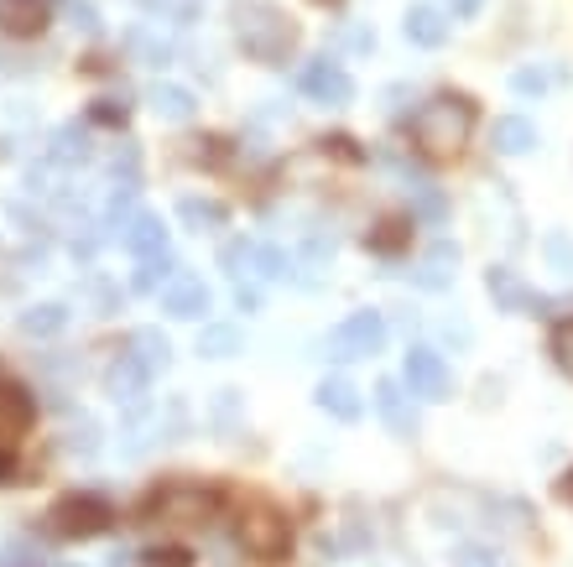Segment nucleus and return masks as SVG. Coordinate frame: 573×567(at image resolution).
<instances>
[{
  "label": "nucleus",
  "mask_w": 573,
  "mask_h": 567,
  "mask_svg": "<svg viewBox=\"0 0 573 567\" xmlns=\"http://www.w3.org/2000/svg\"><path fill=\"white\" fill-rule=\"evenodd\" d=\"M381 344H386L381 312H350V318H344V323L324 338V355L339 359V365H350V359L381 355Z\"/></svg>",
  "instance_id": "nucleus-6"
},
{
  "label": "nucleus",
  "mask_w": 573,
  "mask_h": 567,
  "mask_svg": "<svg viewBox=\"0 0 573 567\" xmlns=\"http://www.w3.org/2000/svg\"><path fill=\"white\" fill-rule=\"evenodd\" d=\"M552 359H558V370L573 380V318L552 329Z\"/></svg>",
  "instance_id": "nucleus-34"
},
{
  "label": "nucleus",
  "mask_w": 573,
  "mask_h": 567,
  "mask_svg": "<svg viewBox=\"0 0 573 567\" xmlns=\"http://www.w3.org/2000/svg\"><path fill=\"white\" fill-rule=\"evenodd\" d=\"M5 479H11V458L0 453V484H5Z\"/></svg>",
  "instance_id": "nucleus-45"
},
{
  "label": "nucleus",
  "mask_w": 573,
  "mask_h": 567,
  "mask_svg": "<svg viewBox=\"0 0 573 567\" xmlns=\"http://www.w3.org/2000/svg\"><path fill=\"white\" fill-rule=\"evenodd\" d=\"M548 256H552V266L563 271V276H573V245L563 235H548Z\"/></svg>",
  "instance_id": "nucleus-39"
},
{
  "label": "nucleus",
  "mask_w": 573,
  "mask_h": 567,
  "mask_svg": "<svg viewBox=\"0 0 573 567\" xmlns=\"http://www.w3.org/2000/svg\"><path fill=\"white\" fill-rule=\"evenodd\" d=\"M402 32H406V42H412V48H443V42H449V22H443V11H438V5H412V11H406V22H402Z\"/></svg>",
  "instance_id": "nucleus-17"
},
{
  "label": "nucleus",
  "mask_w": 573,
  "mask_h": 567,
  "mask_svg": "<svg viewBox=\"0 0 573 567\" xmlns=\"http://www.w3.org/2000/svg\"><path fill=\"white\" fill-rule=\"evenodd\" d=\"M256 276H266V282H282V276H292V256H286V250H277V245H256Z\"/></svg>",
  "instance_id": "nucleus-30"
},
{
  "label": "nucleus",
  "mask_w": 573,
  "mask_h": 567,
  "mask_svg": "<svg viewBox=\"0 0 573 567\" xmlns=\"http://www.w3.org/2000/svg\"><path fill=\"white\" fill-rule=\"evenodd\" d=\"M69 453H78V458L99 453V422L95 417H78V422L69 427Z\"/></svg>",
  "instance_id": "nucleus-32"
},
{
  "label": "nucleus",
  "mask_w": 573,
  "mask_h": 567,
  "mask_svg": "<svg viewBox=\"0 0 573 567\" xmlns=\"http://www.w3.org/2000/svg\"><path fill=\"white\" fill-rule=\"evenodd\" d=\"M120 245L131 250V256H157V250H168V230H162V219L157 213H131L125 219V230H120Z\"/></svg>",
  "instance_id": "nucleus-14"
},
{
  "label": "nucleus",
  "mask_w": 573,
  "mask_h": 567,
  "mask_svg": "<svg viewBox=\"0 0 573 567\" xmlns=\"http://www.w3.org/2000/svg\"><path fill=\"white\" fill-rule=\"evenodd\" d=\"M219 510V495L204 484H168L146 500V516L168 520V526H209V516Z\"/></svg>",
  "instance_id": "nucleus-5"
},
{
  "label": "nucleus",
  "mask_w": 573,
  "mask_h": 567,
  "mask_svg": "<svg viewBox=\"0 0 573 567\" xmlns=\"http://www.w3.org/2000/svg\"><path fill=\"white\" fill-rule=\"evenodd\" d=\"M16 329H22L26 338H52V333L69 329V308H63V303H42V308H26L22 318H16Z\"/></svg>",
  "instance_id": "nucleus-21"
},
{
  "label": "nucleus",
  "mask_w": 573,
  "mask_h": 567,
  "mask_svg": "<svg viewBox=\"0 0 573 567\" xmlns=\"http://www.w3.org/2000/svg\"><path fill=\"white\" fill-rule=\"evenodd\" d=\"M370 245H376L381 256H397V250H402V245H406V224H397V219H386L381 230L370 235Z\"/></svg>",
  "instance_id": "nucleus-35"
},
{
  "label": "nucleus",
  "mask_w": 573,
  "mask_h": 567,
  "mask_svg": "<svg viewBox=\"0 0 573 567\" xmlns=\"http://www.w3.org/2000/svg\"><path fill=\"white\" fill-rule=\"evenodd\" d=\"M235 42L251 63H266L277 69L286 63V52L297 48V26L286 22L277 5H261V0H240L235 5Z\"/></svg>",
  "instance_id": "nucleus-2"
},
{
  "label": "nucleus",
  "mask_w": 573,
  "mask_h": 567,
  "mask_svg": "<svg viewBox=\"0 0 573 567\" xmlns=\"http://www.w3.org/2000/svg\"><path fill=\"white\" fill-rule=\"evenodd\" d=\"M376 417H381L397 437H412V432H417V406H412L406 380H381V385H376Z\"/></svg>",
  "instance_id": "nucleus-9"
},
{
  "label": "nucleus",
  "mask_w": 573,
  "mask_h": 567,
  "mask_svg": "<svg viewBox=\"0 0 573 567\" xmlns=\"http://www.w3.org/2000/svg\"><path fill=\"white\" fill-rule=\"evenodd\" d=\"M563 495H569V505H573V473H569V484H563Z\"/></svg>",
  "instance_id": "nucleus-46"
},
{
  "label": "nucleus",
  "mask_w": 573,
  "mask_h": 567,
  "mask_svg": "<svg viewBox=\"0 0 573 567\" xmlns=\"http://www.w3.org/2000/svg\"><path fill=\"white\" fill-rule=\"evenodd\" d=\"M146 104H151L162 120H193V110H198V99H193L183 84H151Z\"/></svg>",
  "instance_id": "nucleus-20"
},
{
  "label": "nucleus",
  "mask_w": 573,
  "mask_h": 567,
  "mask_svg": "<svg viewBox=\"0 0 573 567\" xmlns=\"http://www.w3.org/2000/svg\"><path fill=\"white\" fill-rule=\"evenodd\" d=\"M475 136V104L464 95H432L417 115H412V146L428 162H449L459 157Z\"/></svg>",
  "instance_id": "nucleus-1"
},
{
  "label": "nucleus",
  "mask_w": 573,
  "mask_h": 567,
  "mask_svg": "<svg viewBox=\"0 0 573 567\" xmlns=\"http://www.w3.org/2000/svg\"><path fill=\"white\" fill-rule=\"evenodd\" d=\"M89 297H95V308H99V312H115V286L89 282Z\"/></svg>",
  "instance_id": "nucleus-40"
},
{
  "label": "nucleus",
  "mask_w": 573,
  "mask_h": 567,
  "mask_svg": "<svg viewBox=\"0 0 573 567\" xmlns=\"http://www.w3.org/2000/svg\"><path fill=\"white\" fill-rule=\"evenodd\" d=\"M318 5H324V0H318Z\"/></svg>",
  "instance_id": "nucleus-47"
},
{
  "label": "nucleus",
  "mask_w": 573,
  "mask_h": 567,
  "mask_svg": "<svg viewBox=\"0 0 573 567\" xmlns=\"http://www.w3.org/2000/svg\"><path fill=\"white\" fill-rule=\"evenodd\" d=\"M240 329H230V323H209V329L198 333V355H209V359H235L240 355Z\"/></svg>",
  "instance_id": "nucleus-25"
},
{
  "label": "nucleus",
  "mask_w": 573,
  "mask_h": 567,
  "mask_svg": "<svg viewBox=\"0 0 573 567\" xmlns=\"http://www.w3.org/2000/svg\"><path fill=\"white\" fill-rule=\"evenodd\" d=\"M240 546L251 552V557H261V563H277L292 552V520L277 510V505H245V516H240Z\"/></svg>",
  "instance_id": "nucleus-3"
},
{
  "label": "nucleus",
  "mask_w": 573,
  "mask_h": 567,
  "mask_svg": "<svg viewBox=\"0 0 573 567\" xmlns=\"http://www.w3.org/2000/svg\"><path fill=\"white\" fill-rule=\"evenodd\" d=\"M485 292L496 297V308L501 312H526V308H537V292L511 271V266H490L485 271Z\"/></svg>",
  "instance_id": "nucleus-12"
},
{
  "label": "nucleus",
  "mask_w": 573,
  "mask_h": 567,
  "mask_svg": "<svg viewBox=\"0 0 573 567\" xmlns=\"http://www.w3.org/2000/svg\"><path fill=\"white\" fill-rule=\"evenodd\" d=\"M142 567H193V557L183 546H168V552H146Z\"/></svg>",
  "instance_id": "nucleus-37"
},
{
  "label": "nucleus",
  "mask_w": 573,
  "mask_h": 567,
  "mask_svg": "<svg viewBox=\"0 0 573 567\" xmlns=\"http://www.w3.org/2000/svg\"><path fill=\"white\" fill-rule=\"evenodd\" d=\"M552 84H558V69H522L516 78H511L516 95H548Z\"/></svg>",
  "instance_id": "nucleus-33"
},
{
  "label": "nucleus",
  "mask_w": 573,
  "mask_h": 567,
  "mask_svg": "<svg viewBox=\"0 0 573 567\" xmlns=\"http://www.w3.org/2000/svg\"><path fill=\"white\" fill-rule=\"evenodd\" d=\"M318 406H324L334 422H359V411H365L359 391H355V385H350L344 375H329L324 385H318Z\"/></svg>",
  "instance_id": "nucleus-18"
},
{
  "label": "nucleus",
  "mask_w": 573,
  "mask_h": 567,
  "mask_svg": "<svg viewBox=\"0 0 573 567\" xmlns=\"http://www.w3.org/2000/svg\"><path fill=\"white\" fill-rule=\"evenodd\" d=\"M146 16H162L172 26H193L198 22V11H204V0H142Z\"/></svg>",
  "instance_id": "nucleus-27"
},
{
  "label": "nucleus",
  "mask_w": 573,
  "mask_h": 567,
  "mask_svg": "<svg viewBox=\"0 0 573 567\" xmlns=\"http://www.w3.org/2000/svg\"><path fill=\"white\" fill-rule=\"evenodd\" d=\"M105 385H110V396H115V402H142L146 385H151V370H146V365H142L136 355H131V349H125V355H120L115 365H110Z\"/></svg>",
  "instance_id": "nucleus-15"
},
{
  "label": "nucleus",
  "mask_w": 573,
  "mask_h": 567,
  "mask_svg": "<svg viewBox=\"0 0 573 567\" xmlns=\"http://www.w3.org/2000/svg\"><path fill=\"white\" fill-rule=\"evenodd\" d=\"M125 48H131V52H142V58H146V69H168V58H172L168 42H162V37H151V32H142V26H136V32L125 37Z\"/></svg>",
  "instance_id": "nucleus-29"
},
{
  "label": "nucleus",
  "mask_w": 573,
  "mask_h": 567,
  "mask_svg": "<svg viewBox=\"0 0 573 567\" xmlns=\"http://www.w3.org/2000/svg\"><path fill=\"white\" fill-rule=\"evenodd\" d=\"M37 422V402L26 396L16 380H0V443L26 437V427Z\"/></svg>",
  "instance_id": "nucleus-11"
},
{
  "label": "nucleus",
  "mask_w": 573,
  "mask_h": 567,
  "mask_svg": "<svg viewBox=\"0 0 573 567\" xmlns=\"http://www.w3.org/2000/svg\"><path fill=\"white\" fill-rule=\"evenodd\" d=\"M110 567H142V557H125V552H115V557H110Z\"/></svg>",
  "instance_id": "nucleus-44"
},
{
  "label": "nucleus",
  "mask_w": 573,
  "mask_h": 567,
  "mask_svg": "<svg viewBox=\"0 0 573 567\" xmlns=\"http://www.w3.org/2000/svg\"><path fill=\"white\" fill-rule=\"evenodd\" d=\"M219 266L230 271V276H245V271H256V245L251 239H235V245H224V256H219Z\"/></svg>",
  "instance_id": "nucleus-31"
},
{
  "label": "nucleus",
  "mask_w": 573,
  "mask_h": 567,
  "mask_svg": "<svg viewBox=\"0 0 573 567\" xmlns=\"http://www.w3.org/2000/svg\"><path fill=\"white\" fill-rule=\"evenodd\" d=\"M125 349H131V355L142 359V365L151 370V375H157V370H168V365H172V344H168V338H162L157 329H136V333H131V344H125Z\"/></svg>",
  "instance_id": "nucleus-22"
},
{
  "label": "nucleus",
  "mask_w": 573,
  "mask_h": 567,
  "mask_svg": "<svg viewBox=\"0 0 573 567\" xmlns=\"http://www.w3.org/2000/svg\"><path fill=\"white\" fill-rule=\"evenodd\" d=\"M48 26V0H0V32L5 37H37Z\"/></svg>",
  "instance_id": "nucleus-16"
},
{
  "label": "nucleus",
  "mask_w": 573,
  "mask_h": 567,
  "mask_svg": "<svg viewBox=\"0 0 573 567\" xmlns=\"http://www.w3.org/2000/svg\"><path fill=\"white\" fill-rule=\"evenodd\" d=\"M454 567H505V557L496 546H464L454 557Z\"/></svg>",
  "instance_id": "nucleus-36"
},
{
  "label": "nucleus",
  "mask_w": 573,
  "mask_h": 567,
  "mask_svg": "<svg viewBox=\"0 0 573 567\" xmlns=\"http://www.w3.org/2000/svg\"><path fill=\"white\" fill-rule=\"evenodd\" d=\"M162 312H168V318H204V312H209V286L198 282L193 271H178V276L162 286Z\"/></svg>",
  "instance_id": "nucleus-10"
},
{
  "label": "nucleus",
  "mask_w": 573,
  "mask_h": 567,
  "mask_svg": "<svg viewBox=\"0 0 573 567\" xmlns=\"http://www.w3.org/2000/svg\"><path fill=\"white\" fill-rule=\"evenodd\" d=\"M454 276H459V245H449V239H438L412 271V282L423 292H443V286H454Z\"/></svg>",
  "instance_id": "nucleus-13"
},
{
  "label": "nucleus",
  "mask_w": 573,
  "mask_h": 567,
  "mask_svg": "<svg viewBox=\"0 0 573 567\" xmlns=\"http://www.w3.org/2000/svg\"><path fill=\"white\" fill-rule=\"evenodd\" d=\"M235 308L240 312H256V308H261V292H256V286H235Z\"/></svg>",
  "instance_id": "nucleus-42"
},
{
  "label": "nucleus",
  "mask_w": 573,
  "mask_h": 567,
  "mask_svg": "<svg viewBox=\"0 0 573 567\" xmlns=\"http://www.w3.org/2000/svg\"><path fill=\"white\" fill-rule=\"evenodd\" d=\"M178 219H183L188 230L204 235V230H224V219H230V213H224L219 198H183V204H178Z\"/></svg>",
  "instance_id": "nucleus-24"
},
{
  "label": "nucleus",
  "mask_w": 573,
  "mask_h": 567,
  "mask_svg": "<svg viewBox=\"0 0 573 567\" xmlns=\"http://www.w3.org/2000/svg\"><path fill=\"white\" fill-rule=\"evenodd\" d=\"M402 380H406V391L423 396V402H443V396H449V365H443V355L428 349V344H412V349H406Z\"/></svg>",
  "instance_id": "nucleus-8"
},
{
  "label": "nucleus",
  "mask_w": 573,
  "mask_h": 567,
  "mask_svg": "<svg viewBox=\"0 0 573 567\" xmlns=\"http://www.w3.org/2000/svg\"><path fill=\"white\" fill-rule=\"evenodd\" d=\"M490 141H496L501 157H526V151L537 146V125L522 120V115H501L496 120V131H490Z\"/></svg>",
  "instance_id": "nucleus-19"
},
{
  "label": "nucleus",
  "mask_w": 573,
  "mask_h": 567,
  "mask_svg": "<svg viewBox=\"0 0 573 567\" xmlns=\"http://www.w3.org/2000/svg\"><path fill=\"white\" fill-rule=\"evenodd\" d=\"M52 162H63V167L89 162V136H84L78 125H63V131L52 136Z\"/></svg>",
  "instance_id": "nucleus-28"
},
{
  "label": "nucleus",
  "mask_w": 573,
  "mask_h": 567,
  "mask_svg": "<svg viewBox=\"0 0 573 567\" xmlns=\"http://www.w3.org/2000/svg\"><path fill=\"white\" fill-rule=\"evenodd\" d=\"M479 5H485V0H443V11H449L454 22H470V16H475Z\"/></svg>",
  "instance_id": "nucleus-41"
},
{
  "label": "nucleus",
  "mask_w": 573,
  "mask_h": 567,
  "mask_svg": "<svg viewBox=\"0 0 573 567\" xmlns=\"http://www.w3.org/2000/svg\"><path fill=\"white\" fill-rule=\"evenodd\" d=\"M406 198H412V213H417L423 224H443V219H449V198H443V188H432V183H423V177L406 183Z\"/></svg>",
  "instance_id": "nucleus-23"
},
{
  "label": "nucleus",
  "mask_w": 573,
  "mask_h": 567,
  "mask_svg": "<svg viewBox=\"0 0 573 567\" xmlns=\"http://www.w3.org/2000/svg\"><path fill=\"white\" fill-rule=\"evenodd\" d=\"M110 520H115V505H110V500H99V495H63L48 510V531H52V537H69V542H84V537L110 531Z\"/></svg>",
  "instance_id": "nucleus-4"
},
{
  "label": "nucleus",
  "mask_w": 573,
  "mask_h": 567,
  "mask_svg": "<svg viewBox=\"0 0 573 567\" xmlns=\"http://www.w3.org/2000/svg\"><path fill=\"white\" fill-rule=\"evenodd\" d=\"M297 89L313 99V104H329V110H344L350 99H355V78L339 69V63H329V58H313L308 69L297 73Z\"/></svg>",
  "instance_id": "nucleus-7"
},
{
  "label": "nucleus",
  "mask_w": 573,
  "mask_h": 567,
  "mask_svg": "<svg viewBox=\"0 0 573 567\" xmlns=\"http://www.w3.org/2000/svg\"><path fill=\"white\" fill-rule=\"evenodd\" d=\"M178 276V260L168 256V250H157V256H142V271H136V292H162V286Z\"/></svg>",
  "instance_id": "nucleus-26"
},
{
  "label": "nucleus",
  "mask_w": 573,
  "mask_h": 567,
  "mask_svg": "<svg viewBox=\"0 0 573 567\" xmlns=\"http://www.w3.org/2000/svg\"><path fill=\"white\" fill-rule=\"evenodd\" d=\"M95 120H125V104L115 110V99H99V104H95Z\"/></svg>",
  "instance_id": "nucleus-43"
},
{
  "label": "nucleus",
  "mask_w": 573,
  "mask_h": 567,
  "mask_svg": "<svg viewBox=\"0 0 573 567\" xmlns=\"http://www.w3.org/2000/svg\"><path fill=\"white\" fill-rule=\"evenodd\" d=\"M69 22L78 26V32H99V11L89 0H69Z\"/></svg>",
  "instance_id": "nucleus-38"
}]
</instances>
